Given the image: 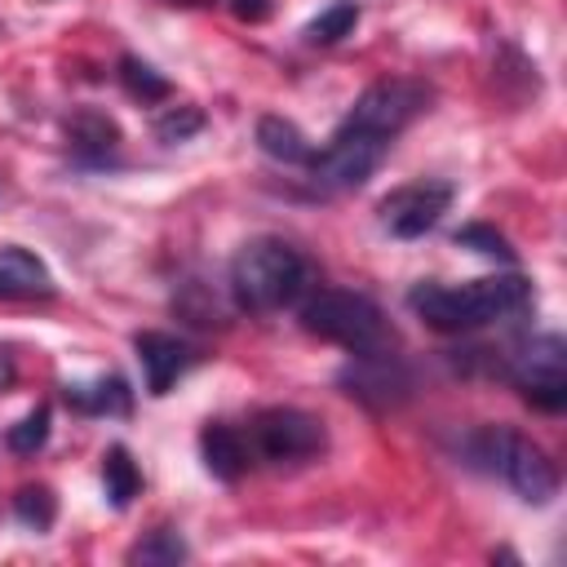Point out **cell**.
Listing matches in <instances>:
<instances>
[{"mask_svg": "<svg viewBox=\"0 0 567 567\" xmlns=\"http://www.w3.org/2000/svg\"><path fill=\"white\" fill-rule=\"evenodd\" d=\"M532 301V284L523 275H492V279H470L461 288L452 284H416L408 292V306L416 319H425L434 332H474L496 319L518 315Z\"/></svg>", "mask_w": 567, "mask_h": 567, "instance_id": "cell-1", "label": "cell"}, {"mask_svg": "<svg viewBox=\"0 0 567 567\" xmlns=\"http://www.w3.org/2000/svg\"><path fill=\"white\" fill-rule=\"evenodd\" d=\"M310 284V261L279 235L248 239L230 261V297L248 315H270L292 306Z\"/></svg>", "mask_w": 567, "mask_h": 567, "instance_id": "cell-2", "label": "cell"}, {"mask_svg": "<svg viewBox=\"0 0 567 567\" xmlns=\"http://www.w3.org/2000/svg\"><path fill=\"white\" fill-rule=\"evenodd\" d=\"M301 328L328 346H341L350 354H385L394 350V328L385 310L350 288H319L301 301Z\"/></svg>", "mask_w": 567, "mask_h": 567, "instance_id": "cell-3", "label": "cell"}, {"mask_svg": "<svg viewBox=\"0 0 567 567\" xmlns=\"http://www.w3.org/2000/svg\"><path fill=\"white\" fill-rule=\"evenodd\" d=\"M465 456L470 465L501 474L527 505H549L558 496V470L545 456V447L509 425H478L465 439Z\"/></svg>", "mask_w": 567, "mask_h": 567, "instance_id": "cell-4", "label": "cell"}, {"mask_svg": "<svg viewBox=\"0 0 567 567\" xmlns=\"http://www.w3.org/2000/svg\"><path fill=\"white\" fill-rule=\"evenodd\" d=\"M390 151V137L354 124V120H341V128L332 133V142L323 151H310L306 168H310V186L323 190V195H341V190H359L385 159Z\"/></svg>", "mask_w": 567, "mask_h": 567, "instance_id": "cell-5", "label": "cell"}, {"mask_svg": "<svg viewBox=\"0 0 567 567\" xmlns=\"http://www.w3.org/2000/svg\"><path fill=\"white\" fill-rule=\"evenodd\" d=\"M505 372L532 408H540V412H563L567 408V346H563L558 332H540V337L523 341L509 354Z\"/></svg>", "mask_w": 567, "mask_h": 567, "instance_id": "cell-6", "label": "cell"}, {"mask_svg": "<svg viewBox=\"0 0 567 567\" xmlns=\"http://www.w3.org/2000/svg\"><path fill=\"white\" fill-rule=\"evenodd\" d=\"M248 447H252V456H261L270 465H297L328 447V430L319 416H310L301 408H266L252 416Z\"/></svg>", "mask_w": 567, "mask_h": 567, "instance_id": "cell-7", "label": "cell"}, {"mask_svg": "<svg viewBox=\"0 0 567 567\" xmlns=\"http://www.w3.org/2000/svg\"><path fill=\"white\" fill-rule=\"evenodd\" d=\"M425 106H430V89L421 80H377V84H368L359 93V102L350 106L346 120H354V124H363V128H372V133L394 142Z\"/></svg>", "mask_w": 567, "mask_h": 567, "instance_id": "cell-8", "label": "cell"}, {"mask_svg": "<svg viewBox=\"0 0 567 567\" xmlns=\"http://www.w3.org/2000/svg\"><path fill=\"white\" fill-rule=\"evenodd\" d=\"M452 182H439V177H421V182H408V186H394L377 213H381V226L399 239H421L425 230H434L443 221V213L452 208Z\"/></svg>", "mask_w": 567, "mask_h": 567, "instance_id": "cell-9", "label": "cell"}, {"mask_svg": "<svg viewBox=\"0 0 567 567\" xmlns=\"http://www.w3.org/2000/svg\"><path fill=\"white\" fill-rule=\"evenodd\" d=\"M337 385L368 403L372 412H385V408H399L408 394H412V372L385 350V354H350V363L337 372Z\"/></svg>", "mask_w": 567, "mask_h": 567, "instance_id": "cell-10", "label": "cell"}, {"mask_svg": "<svg viewBox=\"0 0 567 567\" xmlns=\"http://www.w3.org/2000/svg\"><path fill=\"white\" fill-rule=\"evenodd\" d=\"M133 350H137V363H142V377H146V394H168L173 390V381L199 359L195 354V346L190 341H182V337H173V332H137L133 337Z\"/></svg>", "mask_w": 567, "mask_h": 567, "instance_id": "cell-11", "label": "cell"}, {"mask_svg": "<svg viewBox=\"0 0 567 567\" xmlns=\"http://www.w3.org/2000/svg\"><path fill=\"white\" fill-rule=\"evenodd\" d=\"M199 456H204L208 474L221 478V483H235V478L252 465L248 434H244L239 425H230V421H208V425L199 430Z\"/></svg>", "mask_w": 567, "mask_h": 567, "instance_id": "cell-12", "label": "cell"}, {"mask_svg": "<svg viewBox=\"0 0 567 567\" xmlns=\"http://www.w3.org/2000/svg\"><path fill=\"white\" fill-rule=\"evenodd\" d=\"M31 297H53L49 266L18 244H0V301H31Z\"/></svg>", "mask_w": 567, "mask_h": 567, "instance_id": "cell-13", "label": "cell"}, {"mask_svg": "<svg viewBox=\"0 0 567 567\" xmlns=\"http://www.w3.org/2000/svg\"><path fill=\"white\" fill-rule=\"evenodd\" d=\"M66 142H71V151L80 155V159H89V164H102L115 146H120V128H115V120L111 115H102V111H75L71 120H66Z\"/></svg>", "mask_w": 567, "mask_h": 567, "instance_id": "cell-14", "label": "cell"}, {"mask_svg": "<svg viewBox=\"0 0 567 567\" xmlns=\"http://www.w3.org/2000/svg\"><path fill=\"white\" fill-rule=\"evenodd\" d=\"M62 399L75 412H93V416H124L133 408V390L120 377H97L89 385H66Z\"/></svg>", "mask_w": 567, "mask_h": 567, "instance_id": "cell-15", "label": "cell"}, {"mask_svg": "<svg viewBox=\"0 0 567 567\" xmlns=\"http://www.w3.org/2000/svg\"><path fill=\"white\" fill-rule=\"evenodd\" d=\"M257 146H261L270 159H279V164H306V159H310L306 133H301L292 120H284V115H261V120H257Z\"/></svg>", "mask_w": 567, "mask_h": 567, "instance_id": "cell-16", "label": "cell"}, {"mask_svg": "<svg viewBox=\"0 0 567 567\" xmlns=\"http://www.w3.org/2000/svg\"><path fill=\"white\" fill-rule=\"evenodd\" d=\"M102 487H106V496H111V505L115 509H124L137 492H142V474H137V465H133V456H128V447H106L102 452Z\"/></svg>", "mask_w": 567, "mask_h": 567, "instance_id": "cell-17", "label": "cell"}, {"mask_svg": "<svg viewBox=\"0 0 567 567\" xmlns=\"http://www.w3.org/2000/svg\"><path fill=\"white\" fill-rule=\"evenodd\" d=\"M182 558H186V540L173 527H155V532H146V540H137L128 549V563H142V567H173Z\"/></svg>", "mask_w": 567, "mask_h": 567, "instance_id": "cell-18", "label": "cell"}, {"mask_svg": "<svg viewBox=\"0 0 567 567\" xmlns=\"http://www.w3.org/2000/svg\"><path fill=\"white\" fill-rule=\"evenodd\" d=\"M354 22H359V4H354V0H337V4H328L315 22H306V40H310V44H337L341 35L354 31Z\"/></svg>", "mask_w": 567, "mask_h": 567, "instance_id": "cell-19", "label": "cell"}, {"mask_svg": "<svg viewBox=\"0 0 567 567\" xmlns=\"http://www.w3.org/2000/svg\"><path fill=\"white\" fill-rule=\"evenodd\" d=\"M120 84L133 93V97H142V102H164L173 89H168V80L164 75H155V66H146L142 58H133V53H124L120 58Z\"/></svg>", "mask_w": 567, "mask_h": 567, "instance_id": "cell-20", "label": "cell"}, {"mask_svg": "<svg viewBox=\"0 0 567 567\" xmlns=\"http://www.w3.org/2000/svg\"><path fill=\"white\" fill-rule=\"evenodd\" d=\"M4 443H9V452H18V456L40 452V447L49 443V408H35V412H27L18 425H9Z\"/></svg>", "mask_w": 567, "mask_h": 567, "instance_id": "cell-21", "label": "cell"}, {"mask_svg": "<svg viewBox=\"0 0 567 567\" xmlns=\"http://www.w3.org/2000/svg\"><path fill=\"white\" fill-rule=\"evenodd\" d=\"M13 514H18L27 527L44 532V527H53V518H58V501H53L49 487H22V492L13 496Z\"/></svg>", "mask_w": 567, "mask_h": 567, "instance_id": "cell-22", "label": "cell"}, {"mask_svg": "<svg viewBox=\"0 0 567 567\" xmlns=\"http://www.w3.org/2000/svg\"><path fill=\"white\" fill-rule=\"evenodd\" d=\"M456 244H461V248H474V252H483V257H496V261H514L509 239L496 235L492 226H461V230H456Z\"/></svg>", "mask_w": 567, "mask_h": 567, "instance_id": "cell-23", "label": "cell"}, {"mask_svg": "<svg viewBox=\"0 0 567 567\" xmlns=\"http://www.w3.org/2000/svg\"><path fill=\"white\" fill-rule=\"evenodd\" d=\"M204 128V115L195 111V106H173V111H164L159 120H155V133L164 137V142H186L190 133H199Z\"/></svg>", "mask_w": 567, "mask_h": 567, "instance_id": "cell-24", "label": "cell"}, {"mask_svg": "<svg viewBox=\"0 0 567 567\" xmlns=\"http://www.w3.org/2000/svg\"><path fill=\"white\" fill-rule=\"evenodd\" d=\"M230 9H235L239 18H248V22H261V18L270 13V0H230Z\"/></svg>", "mask_w": 567, "mask_h": 567, "instance_id": "cell-25", "label": "cell"}, {"mask_svg": "<svg viewBox=\"0 0 567 567\" xmlns=\"http://www.w3.org/2000/svg\"><path fill=\"white\" fill-rule=\"evenodd\" d=\"M13 381V363H9V354L0 350V385H9Z\"/></svg>", "mask_w": 567, "mask_h": 567, "instance_id": "cell-26", "label": "cell"}]
</instances>
